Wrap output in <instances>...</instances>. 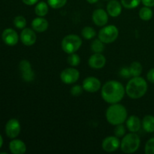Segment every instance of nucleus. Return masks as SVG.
<instances>
[{"label":"nucleus","instance_id":"obj_1","mask_svg":"<svg viewBox=\"0 0 154 154\" xmlns=\"http://www.w3.org/2000/svg\"><path fill=\"white\" fill-rule=\"evenodd\" d=\"M126 90L123 84L117 81H110L102 88V97L110 104L118 103L124 97Z\"/></svg>","mask_w":154,"mask_h":154},{"label":"nucleus","instance_id":"obj_2","mask_svg":"<svg viewBox=\"0 0 154 154\" xmlns=\"http://www.w3.org/2000/svg\"><path fill=\"white\" fill-rule=\"evenodd\" d=\"M147 90V84L144 78L134 77L128 82L126 93L131 99H140L145 95Z\"/></svg>","mask_w":154,"mask_h":154},{"label":"nucleus","instance_id":"obj_3","mask_svg":"<svg viewBox=\"0 0 154 154\" xmlns=\"http://www.w3.org/2000/svg\"><path fill=\"white\" fill-rule=\"evenodd\" d=\"M105 117L110 124L114 126L123 124L127 119V111L126 108L120 104H112L107 109Z\"/></svg>","mask_w":154,"mask_h":154},{"label":"nucleus","instance_id":"obj_4","mask_svg":"<svg viewBox=\"0 0 154 154\" xmlns=\"http://www.w3.org/2000/svg\"><path fill=\"white\" fill-rule=\"evenodd\" d=\"M141 140L135 132H132L123 137L120 142V148L125 153H135L139 148Z\"/></svg>","mask_w":154,"mask_h":154},{"label":"nucleus","instance_id":"obj_5","mask_svg":"<svg viewBox=\"0 0 154 154\" xmlns=\"http://www.w3.org/2000/svg\"><path fill=\"white\" fill-rule=\"evenodd\" d=\"M82 45V40L76 35H68L62 41V48L66 54L75 53Z\"/></svg>","mask_w":154,"mask_h":154},{"label":"nucleus","instance_id":"obj_6","mask_svg":"<svg viewBox=\"0 0 154 154\" xmlns=\"http://www.w3.org/2000/svg\"><path fill=\"white\" fill-rule=\"evenodd\" d=\"M119 35L118 29L114 25H108L103 27L99 32V38L103 43L110 44L117 38Z\"/></svg>","mask_w":154,"mask_h":154},{"label":"nucleus","instance_id":"obj_7","mask_svg":"<svg viewBox=\"0 0 154 154\" xmlns=\"http://www.w3.org/2000/svg\"><path fill=\"white\" fill-rule=\"evenodd\" d=\"M79 72L73 68H68L64 69L60 74V78L62 81L66 84H72L77 82L79 79Z\"/></svg>","mask_w":154,"mask_h":154},{"label":"nucleus","instance_id":"obj_8","mask_svg":"<svg viewBox=\"0 0 154 154\" xmlns=\"http://www.w3.org/2000/svg\"><path fill=\"white\" fill-rule=\"evenodd\" d=\"M21 75L23 79L26 82H31L34 80L35 75L32 69L31 64L28 60H22L19 65Z\"/></svg>","mask_w":154,"mask_h":154},{"label":"nucleus","instance_id":"obj_9","mask_svg":"<svg viewBox=\"0 0 154 154\" xmlns=\"http://www.w3.org/2000/svg\"><path fill=\"white\" fill-rule=\"evenodd\" d=\"M6 135L8 138H14L18 136L20 132V124L16 119H11L5 126Z\"/></svg>","mask_w":154,"mask_h":154},{"label":"nucleus","instance_id":"obj_10","mask_svg":"<svg viewBox=\"0 0 154 154\" xmlns=\"http://www.w3.org/2000/svg\"><path fill=\"white\" fill-rule=\"evenodd\" d=\"M120 141L117 136H109L104 139L102 142V148L105 151L111 153L116 151L120 147Z\"/></svg>","mask_w":154,"mask_h":154},{"label":"nucleus","instance_id":"obj_11","mask_svg":"<svg viewBox=\"0 0 154 154\" xmlns=\"http://www.w3.org/2000/svg\"><path fill=\"white\" fill-rule=\"evenodd\" d=\"M82 87L87 92L95 93L101 88V82L98 78L95 77H88L84 79Z\"/></svg>","mask_w":154,"mask_h":154},{"label":"nucleus","instance_id":"obj_12","mask_svg":"<svg viewBox=\"0 0 154 154\" xmlns=\"http://www.w3.org/2000/svg\"><path fill=\"white\" fill-rule=\"evenodd\" d=\"M37 39L34 29L29 28H24L20 34V40L22 43L26 46H32L34 45Z\"/></svg>","mask_w":154,"mask_h":154},{"label":"nucleus","instance_id":"obj_13","mask_svg":"<svg viewBox=\"0 0 154 154\" xmlns=\"http://www.w3.org/2000/svg\"><path fill=\"white\" fill-rule=\"evenodd\" d=\"M2 37L3 42L9 46H14V45H17L18 42V39H19L17 33L12 29H5L2 35Z\"/></svg>","mask_w":154,"mask_h":154},{"label":"nucleus","instance_id":"obj_14","mask_svg":"<svg viewBox=\"0 0 154 154\" xmlns=\"http://www.w3.org/2000/svg\"><path fill=\"white\" fill-rule=\"evenodd\" d=\"M93 20L96 25L104 26L108 21V13L103 9H96L93 13Z\"/></svg>","mask_w":154,"mask_h":154},{"label":"nucleus","instance_id":"obj_15","mask_svg":"<svg viewBox=\"0 0 154 154\" xmlns=\"http://www.w3.org/2000/svg\"><path fill=\"white\" fill-rule=\"evenodd\" d=\"M106 63V59L105 56L102 55V54H96L95 53L93 55L90 57L88 60V64L93 69H102L105 66Z\"/></svg>","mask_w":154,"mask_h":154},{"label":"nucleus","instance_id":"obj_16","mask_svg":"<svg viewBox=\"0 0 154 154\" xmlns=\"http://www.w3.org/2000/svg\"><path fill=\"white\" fill-rule=\"evenodd\" d=\"M107 11L110 16L117 17L121 14V4L117 0H110L107 5Z\"/></svg>","mask_w":154,"mask_h":154},{"label":"nucleus","instance_id":"obj_17","mask_svg":"<svg viewBox=\"0 0 154 154\" xmlns=\"http://www.w3.org/2000/svg\"><path fill=\"white\" fill-rule=\"evenodd\" d=\"M9 148L13 154H23L26 151V146L21 140L15 139L11 141Z\"/></svg>","mask_w":154,"mask_h":154},{"label":"nucleus","instance_id":"obj_18","mask_svg":"<svg viewBox=\"0 0 154 154\" xmlns=\"http://www.w3.org/2000/svg\"><path fill=\"white\" fill-rule=\"evenodd\" d=\"M48 20L43 17H38L35 18L32 22V27L35 31L38 32H43L46 31L48 28Z\"/></svg>","mask_w":154,"mask_h":154},{"label":"nucleus","instance_id":"obj_19","mask_svg":"<svg viewBox=\"0 0 154 154\" xmlns=\"http://www.w3.org/2000/svg\"><path fill=\"white\" fill-rule=\"evenodd\" d=\"M141 121L137 116H131L126 121V126L131 132H137L141 128Z\"/></svg>","mask_w":154,"mask_h":154},{"label":"nucleus","instance_id":"obj_20","mask_svg":"<svg viewBox=\"0 0 154 154\" xmlns=\"http://www.w3.org/2000/svg\"><path fill=\"white\" fill-rule=\"evenodd\" d=\"M142 127L144 131L149 133L154 132V117L147 115L143 118Z\"/></svg>","mask_w":154,"mask_h":154},{"label":"nucleus","instance_id":"obj_21","mask_svg":"<svg viewBox=\"0 0 154 154\" xmlns=\"http://www.w3.org/2000/svg\"><path fill=\"white\" fill-rule=\"evenodd\" d=\"M35 13L38 17H44L48 13V5L45 2H40L35 8Z\"/></svg>","mask_w":154,"mask_h":154},{"label":"nucleus","instance_id":"obj_22","mask_svg":"<svg viewBox=\"0 0 154 154\" xmlns=\"http://www.w3.org/2000/svg\"><path fill=\"white\" fill-rule=\"evenodd\" d=\"M139 17L141 20H150L152 17H153V11L150 7H143L139 11Z\"/></svg>","mask_w":154,"mask_h":154},{"label":"nucleus","instance_id":"obj_23","mask_svg":"<svg viewBox=\"0 0 154 154\" xmlns=\"http://www.w3.org/2000/svg\"><path fill=\"white\" fill-rule=\"evenodd\" d=\"M129 70H130L132 76L138 77L141 75V72H142V66L138 62H134L131 64Z\"/></svg>","mask_w":154,"mask_h":154},{"label":"nucleus","instance_id":"obj_24","mask_svg":"<svg viewBox=\"0 0 154 154\" xmlns=\"http://www.w3.org/2000/svg\"><path fill=\"white\" fill-rule=\"evenodd\" d=\"M91 49L93 52L96 54H102L105 49L104 43L100 40V39H96L93 40V42L91 44Z\"/></svg>","mask_w":154,"mask_h":154},{"label":"nucleus","instance_id":"obj_25","mask_svg":"<svg viewBox=\"0 0 154 154\" xmlns=\"http://www.w3.org/2000/svg\"><path fill=\"white\" fill-rule=\"evenodd\" d=\"M81 34L84 38L90 40V39H93L96 36V32L93 27L86 26L81 31Z\"/></svg>","mask_w":154,"mask_h":154},{"label":"nucleus","instance_id":"obj_26","mask_svg":"<svg viewBox=\"0 0 154 154\" xmlns=\"http://www.w3.org/2000/svg\"><path fill=\"white\" fill-rule=\"evenodd\" d=\"M141 0H121L122 5L128 9H132L139 5Z\"/></svg>","mask_w":154,"mask_h":154},{"label":"nucleus","instance_id":"obj_27","mask_svg":"<svg viewBox=\"0 0 154 154\" xmlns=\"http://www.w3.org/2000/svg\"><path fill=\"white\" fill-rule=\"evenodd\" d=\"M14 24L17 28L20 29H23L26 26V20L23 16H17L14 20Z\"/></svg>","mask_w":154,"mask_h":154},{"label":"nucleus","instance_id":"obj_28","mask_svg":"<svg viewBox=\"0 0 154 154\" xmlns=\"http://www.w3.org/2000/svg\"><path fill=\"white\" fill-rule=\"evenodd\" d=\"M67 2V0H48V4L52 8L58 9L63 8Z\"/></svg>","mask_w":154,"mask_h":154},{"label":"nucleus","instance_id":"obj_29","mask_svg":"<svg viewBox=\"0 0 154 154\" xmlns=\"http://www.w3.org/2000/svg\"><path fill=\"white\" fill-rule=\"evenodd\" d=\"M68 63L72 66H78L81 63V58L79 55L73 53V54H71L68 57Z\"/></svg>","mask_w":154,"mask_h":154},{"label":"nucleus","instance_id":"obj_30","mask_svg":"<svg viewBox=\"0 0 154 154\" xmlns=\"http://www.w3.org/2000/svg\"><path fill=\"white\" fill-rule=\"evenodd\" d=\"M145 153L154 154V138L147 141L145 145Z\"/></svg>","mask_w":154,"mask_h":154},{"label":"nucleus","instance_id":"obj_31","mask_svg":"<svg viewBox=\"0 0 154 154\" xmlns=\"http://www.w3.org/2000/svg\"><path fill=\"white\" fill-rule=\"evenodd\" d=\"M125 132H126V129H125L124 126L123 124L117 125L115 129H114V135H115V136L118 137V138H121V137L124 136Z\"/></svg>","mask_w":154,"mask_h":154},{"label":"nucleus","instance_id":"obj_32","mask_svg":"<svg viewBox=\"0 0 154 154\" xmlns=\"http://www.w3.org/2000/svg\"><path fill=\"white\" fill-rule=\"evenodd\" d=\"M83 90H84L83 87L80 85H75L71 89V93L74 96H79L82 93Z\"/></svg>","mask_w":154,"mask_h":154},{"label":"nucleus","instance_id":"obj_33","mask_svg":"<svg viewBox=\"0 0 154 154\" xmlns=\"http://www.w3.org/2000/svg\"><path fill=\"white\" fill-rule=\"evenodd\" d=\"M120 75L123 78H128L131 76V72L130 70H129V68H123V69H121L120 71Z\"/></svg>","mask_w":154,"mask_h":154},{"label":"nucleus","instance_id":"obj_34","mask_svg":"<svg viewBox=\"0 0 154 154\" xmlns=\"http://www.w3.org/2000/svg\"><path fill=\"white\" fill-rule=\"evenodd\" d=\"M147 80H148L150 83L154 84V68L149 71L148 73H147Z\"/></svg>","mask_w":154,"mask_h":154},{"label":"nucleus","instance_id":"obj_35","mask_svg":"<svg viewBox=\"0 0 154 154\" xmlns=\"http://www.w3.org/2000/svg\"><path fill=\"white\" fill-rule=\"evenodd\" d=\"M142 3L144 6L147 7H153L154 6V0H141Z\"/></svg>","mask_w":154,"mask_h":154},{"label":"nucleus","instance_id":"obj_36","mask_svg":"<svg viewBox=\"0 0 154 154\" xmlns=\"http://www.w3.org/2000/svg\"><path fill=\"white\" fill-rule=\"evenodd\" d=\"M22 1L26 5H33L35 3H37L38 0H22Z\"/></svg>","mask_w":154,"mask_h":154},{"label":"nucleus","instance_id":"obj_37","mask_svg":"<svg viewBox=\"0 0 154 154\" xmlns=\"http://www.w3.org/2000/svg\"><path fill=\"white\" fill-rule=\"evenodd\" d=\"M87 2H89L90 4H94V3L97 2L99 0H87Z\"/></svg>","mask_w":154,"mask_h":154},{"label":"nucleus","instance_id":"obj_38","mask_svg":"<svg viewBox=\"0 0 154 154\" xmlns=\"http://www.w3.org/2000/svg\"><path fill=\"white\" fill-rule=\"evenodd\" d=\"M2 144H3V139L2 138L1 135H0V148H1L2 146Z\"/></svg>","mask_w":154,"mask_h":154},{"label":"nucleus","instance_id":"obj_39","mask_svg":"<svg viewBox=\"0 0 154 154\" xmlns=\"http://www.w3.org/2000/svg\"><path fill=\"white\" fill-rule=\"evenodd\" d=\"M105 1H108V0H105Z\"/></svg>","mask_w":154,"mask_h":154}]
</instances>
